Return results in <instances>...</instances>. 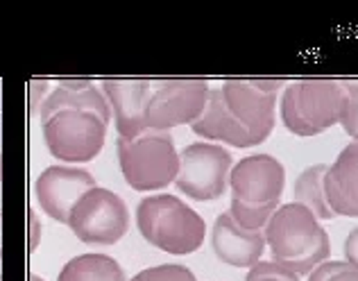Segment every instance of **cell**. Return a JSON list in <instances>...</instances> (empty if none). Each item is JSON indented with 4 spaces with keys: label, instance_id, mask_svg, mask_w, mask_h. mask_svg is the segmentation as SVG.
Wrapping results in <instances>:
<instances>
[{
    "label": "cell",
    "instance_id": "cell-17",
    "mask_svg": "<svg viewBox=\"0 0 358 281\" xmlns=\"http://www.w3.org/2000/svg\"><path fill=\"white\" fill-rule=\"evenodd\" d=\"M324 164H315L308 166L306 171H301L299 177L295 180V202L306 207L310 213L315 215L317 220H334L336 213L331 211L327 202V193H324V175H327Z\"/></svg>",
    "mask_w": 358,
    "mask_h": 281
},
{
    "label": "cell",
    "instance_id": "cell-1",
    "mask_svg": "<svg viewBox=\"0 0 358 281\" xmlns=\"http://www.w3.org/2000/svg\"><path fill=\"white\" fill-rule=\"evenodd\" d=\"M272 261L295 275H310L331 254V240L313 213L297 202L279 204L263 227Z\"/></svg>",
    "mask_w": 358,
    "mask_h": 281
},
{
    "label": "cell",
    "instance_id": "cell-9",
    "mask_svg": "<svg viewBox=\"0 0 358 281\" xmlns=\"http://www.w3.org/2000/svg\"><path fill=\"white\" fill-rule=\"evenodd\" d=\"M206 80H159L152 82L145 107V127L168 132L179 125H193L202 116L209 98Z\"/></svg>",
    "mask_w": 358,
    "mask_h": 281
},
{
    "label": "cell",
    "instance_id": "cell-14",
    "mask_svg": "<svg viewBox=\"0 0 358 281\" xmlns=\"http://www.w3.org/2000/svg\"><path fill=\"white\" fill-rule=\"evenodd\" d=\"M327 202L336 215L358 218V143L352 140L341 150L324 175Z\"/></svg>",
    "mask_w": 358,
    "mask_h": 281
},
{
    "label": "cell",
    "instance_id": "cell-20",
    "mask_svg": "<svg viewBox=\"0 0 358 281\" xmlns=\"http://www.w3.org/2000/svg\"><path fill=\"white\" fill-rule=\"evenodd\" d=\"M129 281H197V279H195V275L186 266L164 264V266H155V268L141 270V273L134 275Z\"/></svg>",
    "mask_w": 358,
    "mask_h": 281
},
{
    "label": "cell",
    "instance_id": "cell-21",
    "mask_svg": "<svg viewBox=\"0 0 358 281\" xmlns=\"http://www.w3.org/2000/svg\"><path fill=\"white\" fill-rule=\"evenodd\" d=\"M308 281H358V270L347 261H324L308 275Z\"/></svg>",
    "mask_w": 358,
    "mask_h": 281
},
{
    "label": "cell",
    "instance_id": "cell-15",
    "mask_svg": "<svg viewBox=\"0 0 358 281\" xmlns=\"http://www.w3.org/2000/svg\"><path fill=\"white\" fill-rule=\"evenodd\" d=\"M193 134L202 136L213 143H227L234 147H252L254 140L250 132L245 129L236 116L231 114L224 105L220 89H211L209 98H206V107L202 111V116L191 125Z\"/></svg>",
    "mask_w": 358,
    "mask_h": 281
},
{
    "label": "cell",
    "instance_id": "cell-18",
    "mask_svg": "<svg viewBox=\"0 0 358 281\" xmlns=\"http://www.w3.org/2000/svg\"><path fill=\"white\" fill-rule=\"evenodd\" d=\"M57 281H125V273L107 254H80L62 268Z\"/></svg>",
    "mask_w": 358,
    "mask_h": 281
},
{
    "label": "cell",
    "instance_id": "cell-3",
    "mask_svg": "<svg viewBox=\"0 0 358 281\" xmlns=\"http://www.w3.org/2000/svg\"><path fill=\"white\" fill-rule=\"evenodd\" d=\"M136 227L150 245L175 257L193 254L202 247L206 236L202 215L171 193L141 200L136 207Z\"/></svg>",
    "mask_w": 358,
    "mask_h": 281
},
{
    "label": "cell",
    "instance_id": "cell-10",
    "mask_svg": "<svg viewBox=\"0 0 358 281\" xmlns=\"http://www.w3.org/2000/svg\"><path fill=\"white\" fill-rule=\"evenodd\" d=\"M284 80H227L220 93L227 109L248 129L254 145H261L275 129L277 93Z\"/></svg>",
    "mask_w": 358,
    "mask_h": 281
},
{
    "label": "cell",
    "instance_id": "cell-11",
    "mask_svg": "<svg viewBox=\"0 0 358 281\" xmlns=\"http://www.w3.org/2000/svg\"><path fill=\"white\" fill-rule=\"evenodd\" d=\"M96 186L89 171L73 166H50L36 177L34 193L45 215L55 222L69 224V215L84 193Z\"/></svg>",
    "mask_w": 358,
    "mask_h": 281
},
{
    "label": "cell",
    "instance_id": "cell-22",
    "mask_svg": "<svg viewBox=\"0 0 358 281\" xmlns=\"http://www.w3.org/2000/svg\"><path fill=\"white\" fill-rule=\"evenodd\" d=\"M245 281H299V275L277 266L275 261H259L257 266L250 268Z\"/></svg>",
    "mask_w": 358,
    "mask_h": 281
},
{
    "label": "cell",
    "instance_id": "cell-12",
    "mask_svg": "<svg viewBox=\"0 0 358 281\" xmlns=\"http://www.w3.org/2000/svg\"><path fill=\"white\" fill-rule=\"evenodd\" d=\"M102 93L109 100L120 138H136L148 132L145 107L152 80H102Z\"/></svg>",
    "mask_w": 358,
    "mask_h": 281
},
{
    "label": "cell",
    "instance_id": "cell-2",
    "mask_svg": "<svg viewBox=\"0 0 358 281\" xmlns=\"http://www.w3.org/2000/svg\"><path fill=\"white\" fill-rule=\"evenodd\" d=\"M229 186L231 218L245 229H263L279 209L286 171L272 154H252L234 164Z\"/></svg>",
    "mask_w": 358,
    "mask_h": 281
},
{
    "label": "cell",
    "instance_id": "cell-7",
    "mask_svg": "<svg viewBox=\"0 0 358 281\" xmlns=\"http://www.w3.org/2000/svg\"><path fill=\"white\" fill-rule=\"evenodd\" d=\"M231 168L234 161L227 147L209 140L191 143L179 154V175L175 186L179 193L197 202L218 200L227 191Z\"/></svg>",
    "mask_w": 358,
    "mask_h": 281
},
{
    "label": "cell",
    "instance_id": "cell-26",
    "mask_svg": "<svg viewBox=\"0 0 358 281\" xmlns=\"http://www.w3.org/2000/svg\"><path fill=\"white\" fill-rule=\"evenodd\" d=\"M27 281H43L39 275H30V277H27Z\"/></svg>",
    "mask_w": 358,
    "mask_h": 281
},
{
    "label": "cell",
    "instance_id": "cell-16",
    "mask_svg": "<svg viewBox=\"0 0 358 281\" xmlns=\"http://www.w3.org/2000/svg\"><path fill=\"white\" fill-rule=\"evenodd\" d=\"M62 109H84V111H93L98 114L105 123H109L111 118V107L96 84L89 80H59L57 87H55L48 98L41 102L39 116L41 123L45 118H50L55 111Z\"/></svg>",
    "mask_w": 358,
    "mask_h": 281
},
{
    "label": "cell",
    "instance_id": "cell-5",
    "mask_svg": "<svg viewBox=\"0 0 358 281\" xmlns=\"http://www.w3.org/2000/svg\"><path fill=\"white\" fill-rule=\"evenodd\" d=\"M120 173L134 191H159L175 184L179 175V152L168 132L148 129L136 138L116 140Z\"/></svg>",
    "mask_w": 358,
    "mask_h": 281
},
{
    "label": "cell",
    "instance_id": "cell-4",
    "mask_svg": "<svg viewBox=\"0 0 358 281\" xmlns=\"http://www.w3.org/2000/svg\"><path fill=\"white\" fill-rule=\"evenodd\" d=\"M345 87L338 80H297L281 96V120L290 134L317 136L341 123Z\"/></svg>",
    "mask_w": 358,
    "mask_h": 281
},
{
    "label": "cell",
    "instance_id": "cell-23",
    "mask_svg": "<svg viewBox=\"0 0 358 281\" xmlns=\"http://www.w3.org/2000/svg\"><path fill=\"white\" fill-rule=\"evenodd\" d=\"M30 102H27V105H30V111L34 114V111H39L41 109V98L45 100L48 98V89H50V82L48 80H34V82H30Z\"/></svg>",
    "mask_w": 358,
    "mask_h": 281
},
{
    "label": "cell",
    "instance_id": "cell-25",
    "mask_svg": "<svg viewBox=\"0 0 358 281\" xmlns=\"http://www.w3.org/2000/svg\"><path fill=\"white\" fill-rule=\"evenodd\" d=\"M345 261L358 270V227H354L345 238Z\"/></svg>",
    "mask_w": 358,
    "mask_h": 281
},
{
    "label": "cell",
    "instance_id": "cell-24",
    "mask_svg": "<svg viewBox=\"0 0 358 281\" xmlns=\"http://www.w3.org/2000/svg\"><path fill=\"white\" fill-rule=\"evenodd\" d=\"M39 240H41V220L30 207L27 209V250L34 252L39 247Z\"/></svg>",
    "mask_w": 358,
    "mask_h": 281
},
{
    "label": "cell",
    "instance_id": "cell-13",
    "mask_svg": "<svg viewBox=\"0 0 358 281\" xmlns=\"http://www.w3.org/2000/svg\"><path fill=\"white\" fill-rule=\"evenodd\" d=\"M211 250L222 264L231 268H252L261 261L266 250L263 229H245L231 218L229 211L215 218L211 231Z\"/></svg>",
    "mask_w": 358,
    "mask_h": 281
},
{
    "label": "cell",
    "instance_id": "cell-6",
    "mask_svg": "<svg viewBox=\"0 0 358 281\" xmlns=\"http://www.w3.org/2000/svg\"><path fill=\"white\" fill-rule=\"evenodd\" d=\"M48 152L66 164H87L100 154L107 123L93 111L62 109L41 123Z\"/></svg>",
    "mask_w": 358,
    "mask_h": 281
},
{
    "label": "cell",
    "instance_id": "cell-19",
    "mask_svg": "<svg viewBox=\"0 0 358 281\" xmlns=\"http://www.w3.org/2000/svg\"><path fill=\"white\" fill-rule=\"evenodd\" d=\"M345 105L341 114V125L358 143V80H345Z\"/></svg>",
    "mask_w": 358,
    "mask_h": 281
},
{
    "label": "cell",
    "instance_id": "cell-8",
    "mask_svg": "<svg viewBox=\"0 0 358 281\" xmlns=\"http://www.w3.org/2000/svg\"><path fill=\"white\" fill-rule=\"evenodd\" d=\"M69 227L89 245H116L129 229L127 204L114 191L93 186L73 207Z\"/></svg>",
    "mask_w": 358,
    "mask_h": 281
}]
</instances>
